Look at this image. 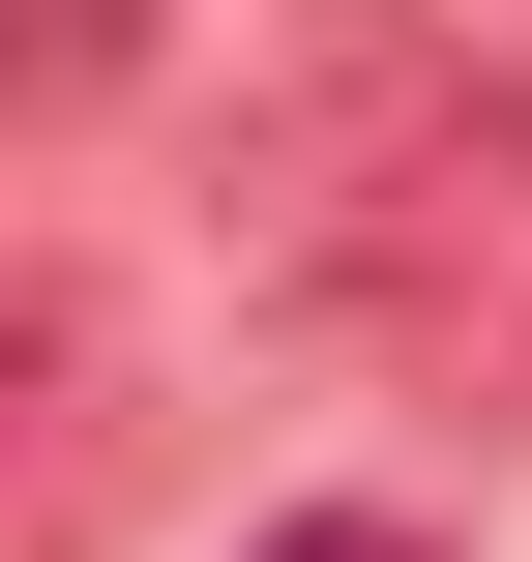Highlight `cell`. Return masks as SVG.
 Returning a JSON list of instances; mask_svg holds the SVG:
<instances>
[{"label": "cell", "instance_id": "cell-1", "mask_svg": "<svg viewBox=\"0 0 532 562\" xmlns=\"http://www.w3.org/2000/svg\"><path fill=\"white\" fill-rule=\"evenodd\" d=\"M207 237H237V296L355 326L385 385L532 415V89H474L415 0H296V59H267Z\"/></svg>", "mask_w": 532, "mask_h": 562}, {"label": "cell", "instance_id": "cell-2", "mask_svg": "<svg viewBox=\"0 0 532 562\" xmlns=\"http://www.w3.org/2000/svg\"><path fill=\"white\" fill-rule=\"evenodd\" d=\"M118 445H148L118 415V326H89V267H30V562L118 533Z\"/></svg>", "mask_w": 532, "mask_h": 562}, {"label": "cell", "instance_id": "cell-3", "mask_svg": "<svg viewBox=\"0 0 532 562\" xmlns=\"http://www.w3.org/2000/svg\"><path fill=\"white\" fill-rule=\"evenodd\" d=\"M118 59H148V0H0V119H89Z\"/></svg>", "mask_w": 532, "mask_h": 562}, {"label": "cell", "instance_id": "cell-4", "mask_svg": "<svg viewBox=\"0 0 532 562\" xmlns=\"http://www.w3.org/2000/svg\"><path fill=\"white\" fill-rule=\"evenodd\" d=\"M237 562H444L415 504H296V533H237Z\"/></svg>", "mask_w": 532, "mask_h": 562}]
</instances>
